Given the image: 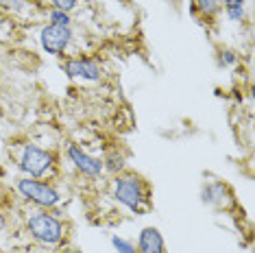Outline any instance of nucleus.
<instances>
[{
	"mask_svg": "<svg viewBox=\"0 0 255 253\" xmlns=\"http://www.w3.org/2000/svg\"><path fill=\"white\" fill-rule=\"evenodd\" d=\"M112 194L123 208L137 216H144L153 210V186L146 177L135 170L125 168L123 172H118L114 179Z\"/></svg>",
	"mask_w": 255,
	"mask_h": 253,
	"instance_id": "f257e3e1",
	"label": "nucleus"
},
{
	"mask_svg": "<svg viewBox=\"0 0 255 253\" xmlns=\"http://www.w3.org/2000/svg\"><path fill=\"white\" fill-rule=\"evenodd\" d=\"M28 236L44 247H61L68 236V225L50 210H37L24 223Z\"/></svg>",
	"mask_w": 255,
	"mask_h": 253,
	"instance_id": "f03ea898",
	"label": "nucleus"
},
{
	"mask_svg": "<svg viewBox=\"0 0 255 253\" xmlns=\"http://www.w3.org/2000/svg\"><path fill=\"white\" fill-rule=\"evenodd\" d=\"M15 190L18 194L28 203L37 205L39 210H53L61 203V194L53 183L42 181V179H33V177H20L15 181Z\"/></svg>",
	"mask_w": 255,
	"mask_h": 253,
	"instance_id": "7ed1b4c3",
	"label": "nucleus"
},
{
	"mask_svg": "<svg viewBox=\"0 0 255 253\" xmlns=\"http://www.w3.org/2000/svg\"><path fill=\"white\" fill-rule=\"evenodd\" d=\"M55 164H57L55 153L37 144H24L18 157V168L24 172V177H33V179L48 177L53 172Z\"/></svg>",
	"mask_w": 255,
	"mask_h": 253,
	"instance_id": "20e7f679",
	"label": "nucleus"
},
{
	"mask_svg": "<svg viewBox=\"0 0 255 253\" xmlns=\"http://www.w3.org/2000/svg\"><path fill=\"white\" fill-rule=\"evenodd\" d=\"M201 201L207 205V208H212L216 212H229V210L238 208V201H236L234 190H231L229 183H225L220 179L203 183Z\"/></svg>",
	"mask_w": 255,
	"mask_h": 253,
	"instance_id": "39448f33",
	"label": "nucleus"
},
{
	"mask_svg": "<svg viewBox=\"0 0 255 253\" xmlns=\"http://www.w3.org/2000/svg\"><path fill=\"white\" fill-rule=\"evenodd\" d=\"M72 26H59V24H46L39 33V44H42L44 53L63 57L68 46L72 44Z\"/></svg>",
	"mask_w": 255,
	"mask_h": 253,
	"instance_id": "423d86ee",
	"label": "nucleus"
},
{
	"mask_svg": "<svg viewBox=\"0 0 255 253\" xmlns=\"http://www.w3.org/2000/svg\"><path fill=\"white\" fill-rule=\"evenodd\" d=\"M66 155H68V159H70V164L74 168H77L81 175L90 177V179H96V177H101L103 172H105V164H103L101 157L90 155L88 151H83V148L77 146V144H68Z\"/></svg>",
	"mask_w": 255,
	"mask_h": 253,
	"instance_id": "0eeeda50",
	"label": "nucleus"
},
{
	"mask_svg": "<svg viewBox=\"0 0 255 253\" xmlns=\"http://www.w3.org/2000/svg\"><path fill=\"white\" fill-rule=\"evenodd\" d=\"M61 70L68 79H83V81H98L103 77L101 66L90 57H68L61 61Z\"/></svg>",
	"mask_w": 255,
	"mask_h": 253,
	"instance_id": "6e6552de",
	"label": "nucleus"
},
{
	"mask_svg": "<svg viewBox=\"0 0 255 253\" xmlns=\"http://www.w3.org/2000/svg\"><path fill=\"white\" fill-rule=\"evenodd\" d=\"M220 13V0H190V15L205 28L216 26Z\"/></svg>",
	"mask_w": 255,
	"mask_h": 253,
	"instance_id": "1a4fd4ad",
	"label": "nucleus"
},
{
	"mask_svg": "<svg viewBox=\"0 0 255 253\" xmlns=\"http://www.w3.org/2000/svg\"><path fill=\"white\" fill-rule=\"evenodd\" d=\"M137 253H166L164 236L157 227H144L135 243Z\"/></svg>",
	"mask_w": 255,
	"mask_h": 253,
	"instance_id": "9d476101",
	"label": "nucleus"
},
{
	"mask_svg": "<svg viewBox=\"0 0 255 253\" xmlns=\"http://www.w3.org/2000/svg\"><path fill=\"white\" fill-rule=\"evenodd\" d=\"M220 9L229 22H242L247 15V0H220Z\"/></svg>",
	"mask_w": 255,
	"mask_h": 253,
	"instance_id": "9b49d317",
	"label": "nucleus"
},
{
	"mask_svg": "<svg viewBox=\"0 0 255 253\" xmlns=\"http://www.w3.org/2000/svg\"><path fill=\"white\" fill-rule=\"evenodd\" d=\"M48 20H50V24L72 26V18H70V13H66V11H59V9H50Z\"/></svg>",
	"mask_w": 255,
	"mask_h": 253,
	"instance_id": "f8f14e48",
	"label": "nucleus"
},
{
	"mask_svg": "<svg viewBox=\"0 0 255 253\" xmlns=\"http://www.w3.org/2000/svg\"><path fill=\"white\" fill-rule=\"evenodd\" d=\"M112 245H114L116 253H137L135 245L129 243V240H125V238H120V236H112Z\"/></svg>",
	"mask_w": 255,
	"mask_h": 253,
	"instance_id": "ddd939ff",
	"label": "nucleus"
},
{
	"mask_svg": "<svg viewBox=\"0 0 255 253\" xmlns=\"http://www.w3.org/2000/svg\"><path fill=\"white\" fill-rule=\"evenodd\" d=\"M46 2L53 4V9H59V11H66V13H70L72 9H77L79 0H46Z\"/></svg>",
	"mask_w": 255,
	"mask_h": 253,
	"instance_id": "4468645a",
	"label": "nucleus"
},
{
	"mask_svg": "<svg viewBox=\"0 0 255 253\" xmlns=\"http://www.w3.org/2000/svg\"><path fill=\"white\" fill-rule=\"evenodd\" d=\"M220 55H225V59H220V66H231V63H236V53L234 50H223Z\"/></svg>",
	"mask_w": 255,
	"mask_h": 253,
	"instance_id": "2eb2a0df",
	"label": "nucleus"
},
{
	"mask_svg": "<svg viewBox=\"0 0 255 253\" xmlns=\"http://www.w3.org/2000/svg\"><path fill=\"white\" fill-rule=\"evenodd\" d=\"M7 225H9V221H7V214H4L2 210H0V234L7 229Z\"/></svg>",
	"mask_w": 255,
	"mask_h": 253,
	"instance_id": "dca6fc26",
	"label": "nucleus"
},
{
	"mask_svg": "<svg viewBox=\"0 0 255 253\" xmlns=\"http://www.w3.org/2000/svg\"><path fill=\"white\" fill-rule=\"evenodd\" d=\"M59 253H83V251H79V249H74V247H66V249H61Z\"/></svg>",
	"mask_w": 255,
	"mask_h": 253,
	"instance_id": "f3484780",
	"label": "nucleus"
},
{
	"mask_svg": "<svg viewBox=\"0 0 255 253\" xmlns=\"http://www.w3.org/2000/svg\"><path fill=\"white\" fill-rule=\"evenodd\" d=\"M166 2H168V4H172V7H175V9H179V7H181V2H183V0H166Z\"/></svg>",
	"mask_w": 255,
	"mask_h": 253,
	"instance_id": "a211bd4d",
	"label": "nucleus"
},
{
	"mask_svg": "<svg viewBox=\"0 0 255 253\" xmlns=\"http://www.w3.org/2000/svg\"><path fill=\"white\" fill-rule=\"evenodd\" d=\"M0 253H4V251H0Z\"/></svg>",
	"mask_w": 255,
	"mask_h": 253,
	"instance_id": "6ab92c4d",
	"label": "nucleus"
}]
</instances>
